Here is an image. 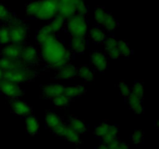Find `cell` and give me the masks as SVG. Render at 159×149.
I'll return each instance as SVG.
<instances>
[{
  "label": "cell",
  "instance_id": "1",
  "mask_svg": "<svg viewBox=\"0 0 159 149\" xmlns=\"http://www.w3.org/2000/svg\"><path fill=\"white\" fill-rule=\"evenodd\" d=\"M40 62L44 63L47 70H57L69 63L71 54L63 42L55 34L40 44Z\"/></svg>",
  "mask_w": 159,
  "mask_h": 149
},
{
  "label": "cell",
  "instance_id": "2",
  "mask_svg": "<svg viewBox=\"0 0 159 149\" xmlns=\"http://www.w3.org/2000/svg\"><path fill=\"white\" fill-rule=\"evenodd\" d=\"M26 13L30 18L51 20L58 14L57 5L51 0H34L26 6Z\"/></svg>",
  "mask_w": 159,
  "mask_h": 149
},
{
  "label": "cell",
  "instance_id": "3",
  "mask_svg": "<svg viewBox=\"0 0 159 149\" xmlns=\"http://www.w3.org/2000/svg\"><path fill=\"white\" fill-rule=\"evenodd\" d=\"M9 28V38L10 43L23 45L26 43L29 34V26L23 20L16 16L11 22L8 23Z\"/></svg>",
  "mask_w": 159,
  "mask_h": 149
},
{
  "label": "cell",
  "instance_id": "4",
  "mask_svg": "<svg viewBox=\"0 0 159 149\" xmlns=\"http://www.w3.org/2000/svg\"><path fill=\"white\" fill-rule=\"evenodd\" d=\"M38 75L37 71L27 67L3 71V79L18 85L32 82Z\"/></svg>",
  "mask_w": 159,
  "mask_h": 149
},
{
  "label": "cell",
  "instance_id": "5",
  "mask_svg": "<svg viewBox=\"0 0 159 149\" xmlns=\"http://www.w3.org/2000/svg\"><path fill=\"white\" fill-rule=\"evenodd\" d=\"M88 22L85 16L75 14L66 20L65 26L71 37H85L89 31Z\"/></svg>",
  "mask_w": 159,
  "mask_h": 149
},
{
  "label": "cell",
  "instance_id": "6",
  "mask_svg": "<svg viewBox=\"0 0 159 149\" xmlns=\"http://www.w3.org/2000/svg\"><path fill=\"white\" fill-rule=\"evenodd\" d=\"M94 20L98 26L108 32L114 31L119 26L115 17L101 6H97L95 9Z\"/></svg>",
  "mask_w": 159,
  "mask_h": 149
},
{
  "label": "cell",
  "instance_id": "7",
  "mask_svg": "<svg viewBox=\"0 0 159 149\" xmlns=\"http://www.w3.org/2000/svg\"><path fill=\"white\" fill-rule=\"evenodd\" d=\"M20 61L23 62V65L30 68L38 66L40 64V53L32 44L25 43L24 44H23L22 47Z\"/></svg>",
  "mask_w": 159,
  "mask_h": 149
},
{
  "label": "cell",
  "instance_id": "8",
  "mask_svg": "<svg viewBox=\"0 0 159 149\" xmlns=\"http://www.w3.org/2000/svg\"><path fill=\"white\" fill-rule=\"evenodd\" d=\"M45 126L55 136L60 138L64 128L66 126L65 121L53 110H47L45 113Z\"/></svg>",
  "mask_w": 159,
  "mask_h": 149
},
{
  "label": "cell",
  "instance_id": "9",
  "mask_svg": "<svg viewBox=\"0 0 159 149\" xmlns=\"http://www.w3.org/2000/svg\"><path fill=\"white\" fill-rule=\"evenodd\" d=\"M0 93L11 99H18L23 95V91L20 85L7 80L0 82Z\"/></svg>",
  "mask_w": 159,
  "mask_h": 149
},
{
  "label": "cell",
  "instance_id": "10",
  "mask_svg": "<svg viewBox=\"0 0 159 149\" xmlns=\"http://www.w3.org/2000/svg\"><path fill=\"white\" fill-rule=\"evenodd\" d=\"M9 103H10L11 111L16 116L23 118L33 115L32 107L25 101L18 99H11Z\"/></svg>",
  "mask_w": 159,
  "mask_h": 149
},
{
  "label": "cell",
  "instance_id": "11",
  "mask_svg": "<svg viewBox=\"0 0 159 149\" xmlns=\"http://www.w3.org/2000/svg\"><path fill=\"white\" fill-rule=\"evenodd\" d=\"M90 62L100 73H103L109 66V62L106 54L100 51H93L90 53Z\"/></svg>",
  "mask_w": 159,
  "mask_h": 149
},
{
  "label": "cell",
  "instance_id": "12",
  "mask_svg": "<svg viewBox=\"0 0 159 149\" xmlns=\"http://www.w3.org/2000/svg\"><path fill=\"white\" fill-rule=\"evenodd\" d=\"M78 75V68L71 64H67L57 70L54 80H71Z\"/></svg>",
  "mask_w": 159,
  "mask_h": 149
},
{
  "label": "cell",
  "instance_id": "13",
  "mask_svg": "<svg viewBox=\"0 0 159 149\" xmlns=\"http://www.w3.org/2000/svg\"><path fill=\"white\" fill-rule=\"evenodd\" d=\"M64 85L57 83L47 84L43 85L41 91V97L45 99H52L56 96L64 94L65 91Z\"/></svg>",
  "mask_w": 159,
  "mask_h": 149
},
{
  "label": "cell",
  "instance_id": "14",
  "mask_svg": "<svg viewBox=\"0 0 159 149\" xmlns=\"http://www.w3.org/2000/svg\"><path fill=\"white\" fill-rule=\"evenodd\" d=\"M79 0H60L57 5L58 14L68 19L75 14V5Z\"/></svg>",
  "mask_w": 159,
  "mask_h": 149
},
{
  "label": "cell",
  "instance_id": "15",
  "mask_svg": "<svg viewBox=\"0 0 159 149\" xmlns=\"http://www.w3.org/2000/svg\"><path fill=\"white\" fill-rule=\"evenodd\" d=\"M105 46V52L109 57L112 59H119L120 57V54L119 52L117 47L118 40L113 36H107L104 40Z\"/></svg>",
  "mask_w": 159,
  "mask_h": 149
},
{
  "label": "cell",
  "instance_id": "16",
  "mask_svg": "<svg viewBox=\"0 0 159 149\" xmlns=\"http://www.w3.org/2000/svg\"><path fill=\"white\" fill-rule=\"evenodd\" d=\"M22 47H23V45L15 44V43H8V44L5 45L4 47L2 48L1 57L12 59V60L20 59Z\"/></svg>",
  "mask_w": 159,
  "mask_h": 149
},
{
  "label": "cell",
  "instance_id": "17",
  "mask_svg": "<svg viewBox=\"0 0 159 149\" xmlns=\"http://www.w3.org/2000/svg\"><path fill=\"white\" fill-rule=\"evenodd\" d=\"M70 46L73 52L78 54H82L88 47V42L85 37H71Z\"/></svg>",
  "mask_w": 159,
  "mask_h": 149
},
{
  "label": "cell",
  "instance_id": "18",
  "mask_svg": "<svg viewBox=\"0 0 159 149\" xmlns=\"http://www.w3.org/2000/svg\"><path fill=\"white\" fill-rule=\"evenodd\" d=\"M65 124L79 134H84L88 131V127H87L86 124L83 121L74 116H70L65 122Z\"/></svg>",
  "mask_w": 159,
  "mask_h": 149
},
{
  "label": "cell",
  "instance_id": "19",
  "mask_svg": "<svg viewBox=\"0 0 159 149\" xmlns=\"http://www.w3.org/2000/svg\"><path fill=\"white\" fill-rule=\"evenodd\" d=\"M85 93H86V89L83 85H73L65 87L64 95L71 99V100H74L85 95Z\"/></svg>",
  "mask_w": 159,
  "mask_h": 149
},
{
  "label": "cell",
  "instance_id": "20",
  "mask_svg": "<svg viewBox=\"0 0 159 149\" xmlns=\"http://www.w3.org/2000/svg\"><path fill=\"white\" fill-rule=\"evenodd\" d=\"M25 67L26 66L23 65V63L20 61V59L12 60V59H8L5 58V57L0 58V68L2 71L17 69V68H25Z\"/></svg>",
  "mask_w": 159,
  "mask_h": 149
},
{
  "label": "cell",
  "instance_id": "21",
  "mask_svg": "<svg viewBox=\"0 0 159 149\" xmlns=\"http://www.w3.org/2000/svg\"><path fill=\"white\" fill-rule=\"evenodd\" d=\"M53 35H55L53 29H51V25L49 23L45 25L42 28L37 31L35 34V40L38 44H42L43 42L46 41L50 37Z\"/></svg>",
  "mask_w": 159,
  "mask_h": 149
},
{
  "label": "cell",
  "instance_id": "22",
  "mask_svg": "<svg viewBox=\"0 0 159 149\" xmlns=\"http://www.w3.org/2000/svg\"><path fill=\"white\" fill-rule=\"evenodd\" d=\"M60 138H64L65 141L71 143V144H79L82 143V140H81V138L79 133H76L75 130H73L72 129L70 128L67 125L64 128Z\"/></svg>",
  "mask_w": 159,
  "mask_h": 149
},
{
  "label": "cell",
  "instance_id": "23",
  "mask_svg": "<svg viewBox=\"0 0 159 149\" xmlns=\"http://www.w3.org/2000/svg\"><path fill=\"white\" fill-rule=\"evenodd\" d=\"M120 129L117 125H110L107 133L101 138L102 144L109 145L110 143L119 139Z\"/></svg>",
  "mask_w": 159,
  "mask_h": 149
},
{
  "label": "cell",
  "instance_id": "24",
  "mask_svg": "<svg viewBox=\"0 0 159 149\" xmlns=\"http://www.w3.org/2000/svg\"><path fill=\"white\" fill-rule=\"evenodd\" d=\"M88 32L92 41L93 43H96V44L103 43L106 39V37H107L103 29L98 26H93Z\"/></svg>",
  "mask_w": 159,
  "mask_h": 149
},
{
  "label": "cell",
  "instance_id": "25",
  "mask_svg": "<svg viewBox=\"0 0 159 149\" xmlns=\"http://www.w3.org/2000/svg\"><path fill=\"white\" fill-rule=\"evenodd\" d=\"M26 131L30 135H35L39 133L40 130V123L36 116L34 115L26 117Z\"/></svg>",
  "mask_w": 159,
  "mask_h": 149
},
{
  "label": "cell",
  "instance_id": "26",
  "mask_svg": "<svg viewBox=\"0 0 159 149\" xmlns=\"http://www.w3.org/2000/svg\"><path fill=\"white\" fill-rule=\"evenodd\" d=\"M78 75L85 82H91L94 81V71L87 65H82L78 68Z\"/></svg>",
  "mask_w": 159,
  "mask_h": 149
},
{
  "label": "cell",
  "instance_id": "27",
  "mask_svg": "<svg viewBox=\"0 0 159 149\" xmlns=\"http://www.w3.org/2000/svg\"><path fill=\"white\" fill-rule=\"evenodd\" d=\"M127 100L128 102V106L130 107V109L131 110H133L134 113H139V114L144 113L142 98L138 97V96L130 94Z\"/></svg>",
  "mask_w": 159,
  "mask_h": 149
},
{
  "label": "cell",
  "instance_id": "28",
  "mask_svg": "<svg viewBox=\"0 0 159 149\" xmlns=\"http://www.w3.org/2000/svg\"><path fill=\"white\" fill-rule=\"evenodd\" d=\"M65 22H66V19H65L63 16H61V15L57 14L56 16H54V18L51 20V21L50 22L49 24L51 25V29H53L54 34H57V33H58L59 31L61 30L64 28V26H65Z\"/></svg>",
  "mask_w": 159,
  "mask_h": 149
},
{
  "label": "cell",
  "instance_id": "29",
  "mask_svg": "<svg viewBox=\"0 0 159 149\" xmlns=\"http://www.w3.org/2000/svg\"><path fill=\"white\" fill-rule=\"evenodd\" d=\"M16 17L15 14L4 4L0 2V20L4 23H9Z\"/></svg>",
  "mask_w": 159,
  "mask_h": 149
},
{
  "label": "cell",
  "instance_id": "30",
  "mask_svg": "<svg viewBox=\"0 0 159 149\" xmlns=\"http://www.w3.org/2000/svg\"><path fill=\"white\" fill-rule=\"evenodd\" d=\"M51 101H52L53 104L55 107L59 109H64L68 107L72 100L63 94L53 98Z\"/></svg>",
  "mask_w": 159,
  "mask_h": 149
},
{
  "label": "cell",
  "instance_id": "31",
  "mask_svg": "<svg viewBox=\"0 0 159 149\" xmlns=\"http://www.w3.org/2000/svg\"><path fill=\"white\" fill-rule=\"evenodd\" d=\"M9 43V28L8 23H5L4 24L0 26V44L6 45Z\"/></svg>",
  "mask_w": 159,
  "mask_h": 149
},
{
  "label": "cell",
  "instance_id": "32",
  "mask_svg": "<svg viewBox=\"0 0 159 149\" xmlns=\"http://www.w3.org/2000/svg\"><path fill=\"white\" fill-rule=\"evenodd\" d=\"M130 94L144 99V83L142 81H137L130 88Z\"/></svg>",
  "mask_w": 159,
  "mask_h": 149
},
{
  "label": "cell",
  "instance_id": "33",
  "mask_svg": "<svg viewBox=\"0 0 159 149\" xmlns=\"http://www.w3.org/2000/svg\"><path fill=\"white\" fill-rule=\"evenodd\" d=\"M117 47L120 54V56H124L125 57H129L131 55V49H130L128 43L126 42L125 40H118Z\"/></svg>",
  "mask_w": 159,
  "mask_h": 149
},
{
  "label": "cell",
  "instance_id": "34",
  "mask_svg": "<svg viewBox=\"0 0 159 149\" xmlns=\"http://www.w3.org/2000/svg\"><path fill=\"white\" fill-rule=\"evenodd\" d=\"M110 124L107 122H102L99 124L98 126H96L95 127L94 130V135L97 138H101L108 130L109 127H110Z\"/></svg>",
  "mask_w": 159,
  "mask_h": 149
},
{
  "label": "cell",
  "instance_id": "35",
  "mask_svg": "<svg viewBox=\"0 0 159 149\" xmlns=\"http://www.w3.org/2000/svg\"><path fill=\"white\" fill-rule=\"evenodd\" d=\"M88 12L89 8L87 5L85 4L83 0H79L75 5V14L85 16L88 14Z\"/></svg>",
  "mask_w": 159,
  "mask_h": 149
},
{
  "label": "cell",
  "instance_id": "36",
  "mask_svg": "<svg viewBox=\"0 0 159 149\" xmlns=\"http://www.w3.org/2000/svg\"><path fill=\"white\" fill-rule=\"evenodd\" d=\"M118 87H119L120 95L127 100L130 95V87L127 84H126L123 80L120 81V83L118 84Z\"/></svg>",
  "mask_w": 159,
  "mask_h": 149
},
{
  "label": "cell",
  "instance_id": "37",
  "mask_svg": "<svg viewBox=\"0 0 159 149\" xmlns=\"http://www.w3.org/2000/svg\"><path fill=\"white\" fill-rule=\"evenodd\" d=\"M107 146L110 149H130V146L128 144L124 141H120V139L116 140Z\"/></svg>",
  "mask_w": 159,
  "mask_h": 149
},
{
  "label": "cell",
  "instance_id": "38",
  "mask_svg": "<svg viewBox=\"0 0 159 149\" xmlns=\"http://www.w3.org/2000/svg\"><path fill=\"white\" fill-rule=\"evenodd\" d=\"M131 139L135 144H143L144 140V132L141 130H138L131 135Z\"/></svg>",
  "mask_w": 159,
  "mask_h": 149
},
{
  "label": "cell",
  "instance_id": "39",
  "mask_svg": "<svg viewBox=\"0 0 159 149\" xmlns=\"http://www.w3.org/2000/svg\"><path fill=\"white\" fill-rule=\"evenodd\" d=\"M97 149H110V148H109V147L107 145V144H102V143L101 144H99V147H97Z\"/></svg>",
  "mask_w": 159,
  "mask_h": 149
},
{
  "label": "cell",
  "instance_id": "40",
  "mask_svg": "<svg viewBox=\"0 0 159 149\" xmlns=\"http://www.w3.org/2000/svg\"><path fill=\"white\" fill-rule=\"evenodd\" d=\"M2 80H3V71H2V69L0 68V82Z\"/></svg>",
  "mask_w": 159,
  "mask_h": 149
},
{
  "label": "cell",
  "instance_id": "41",
  "mask_svg": "<svg viewBox=\"0 0 159 149\" xmlns=\"http://www.w3.org/2000/svg\"><path fill=\"white\" fill-rule=\"evenodd\" d=\"M51 2H53L54 3H55V4L58 5V3L60 2V0H51Z\"/></svg>",
  "mask_w": 159,
  "mask_h": 149
}]
</instances>
